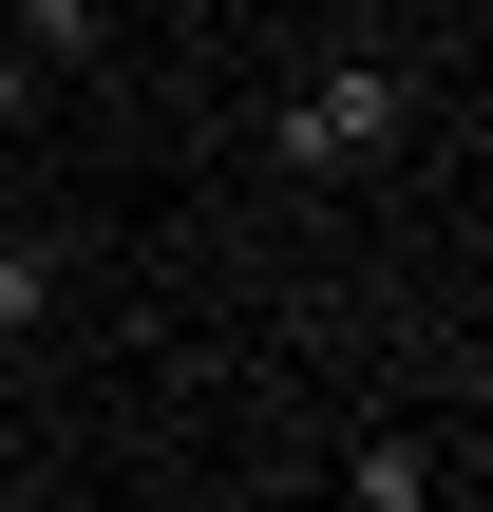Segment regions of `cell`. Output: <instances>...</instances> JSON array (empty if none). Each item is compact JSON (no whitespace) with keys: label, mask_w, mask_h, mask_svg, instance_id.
<instances>
[{"label":"cell","mask_w":493,"mask_h":512,"mask_svg":"<svg viewBox=\"0 0 493 512\" xmlns=\"http://www.w3.org/2000/svg\"><path fill=\"white\" fill-rule=\"evenodd\" d=\"M38 95H57V76H38V57H19V19H0V133H19Z\"/></svg>","instance_id":"5b68a950"},{"label":"cell","mask_w":493,"mask_h":512,"mask_svg":"<svg viewBox=\"0 0 493 512\" xmlns=\"http://www.w3.org/2000/svg\"><path fill=\"white\" fill-rule=\"evenodd\" d=\"M152 19H228V0H152Z\"/></svg>","instance_id":"8992f818"},{"label":"cell","mask_w":493,"mask_h":512,"mask_svg":"<svg viewBox=\"0 0 493 512\" xmlns=\"http://www.w3.org/2000/svg\"><path fill=\"white\" fill-rule=\"evenodd\" d=\"M361 19H418V0H361Z\"/></svg>","instance_id":"52a82bcc"},{"label":"cell","mask_w":493,"mask_h":512,"mask_svg":"<svg viewBox=\"0 0 493 512\" xmlns=\"http://www.w3.org/2000/svg\"><path fill=\"white\" fill-rule=\"evenodd\" d=\"M0 19H19L38 76H95V57H114V0H0Z\"/></svg>","instance_id":"3957f363"},{"label":"cell","mask_w":493,"mask_h":512,"mask_svg":"<svg viewBox=\"0 0 493 512\" xmlns=\"http://www.w3.org/2000/svg\"><path fill=\"white\" fill-rule=\"evenodd\" d=\"M266 133H285V171H323V190H342V171H380V152L418 133V76H399V57H323Z\"/></svg>","instance_id":"6da1fadb"},{"label":"cell","mask_w":493,"mask_h":512,"mask_svg":"<svg viewBox=\"0 0 493 512\" xmlns=\"http://www.w3.org/2000/svg\"><path fill=\"white\" fill-rule=\"evenodd\" d=\"M0 228H19V190H0Z\"/></svg>","instance_id":"ba28073f"},{"label":"cell","mask_w":493,"mask_h":512,"mask_svg":"<svg viewBox=\"0 0 493 512\" xmlns=\"http://www.w3.org/2000/svg\"><path fill=\"white\" fill-rule=\"evenodd\" d=\"M342 494H361V512H437V494H475V456H456V437H361Z\"/></svg>","instance_id":"7a4b0ae2"},{"label":"cell","mask_w":493,"mask_h":512,"mask_svg":"<svg viewBox=\"0 0 493 512\" xmlns=\"http://www.w3.org/2000/svg\"><path fill=\"white\" fill-rule=\"evenodd\" d=\"M38 323H57V247H38V228H0V361H19Z\"/></svg>","instance_id":"277c9868"}]
</instances>
